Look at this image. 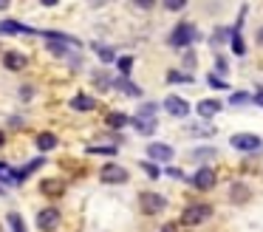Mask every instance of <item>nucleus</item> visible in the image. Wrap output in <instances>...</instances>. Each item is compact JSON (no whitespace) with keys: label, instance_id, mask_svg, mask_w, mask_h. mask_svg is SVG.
Listing matches in <instances>:
<instances>
[{"label":"nucleus","instance_id":"79ce46f5","mask_svg":"<svg viewBox=\"0 0 263 232\" xmlns=\"http://www.w3.org/2000/svg\"><path fill=\"white\" fill-rule=\"evenodd\" d=\"M6 145V133H3V130H0V147Z\"/></svg>","mask_w":263,"mask_h":232},{"label":"nucleus","instance_id":"37998d69","mask_svg":"<svg viewBox=\"0 0 263 232\" xmlns=\"http://www.w3.org/2000/svg\"><path fill=\"white\" fill-rule=\"evenodd\" d=\"M3 9H9V0H0V11Z\"/></svg>","mask_w":263,"mask_h":232},{"label":"nucleus","instance_id":"b1692460","mask_svg":"<svg viewBox=\"0 0 263 232\" xmlns=\"http://www.w3.org/2000/svg\"><path fill=\"white\" fill-rule=\"evenodd\" d=\"M167 82L170 85H190L193 82V74H187V71H167Z\"/></svg>","mask_w":263,"mask_h":232},{"label":"nucleus","instance_id":"4468645a","mask_svg":"<svg viewBox=\"0 0 263 232\" xmlns=\"http://www.w3.org/2000/svg\"><path fill=\"white\" fill-rule=\"evenodd\" d=\"M249 187L243 184V181H232V187H229V201L232 204H246L249 201Z\"/></svg>","mask_w":263,"mask_h":232},{"label":"nucleus","instance_id":"5701e85b","mask_svg":"<svg viewBox=\"0 0 263 232\" xmlns=\"http://www.w3.org/2000/svg\"><path fill=\"white\" fill-rule=\"evenodd\" d=\"M215 156H218L215 147H195V150L190 153V158H193V162H210V158H215Z\"/></svg>","mask_w":263,"mask_h":232},{"label":"nucleus","instance_id":"f3484780","mask_svg":"<svg viewBox=\"0 0 263 232\" xmlns=\"http://www.w3.org/2000/svg\"><path fill=\"white\" fill-rule=\"evenodd\" d=\"M114 88L122 91V94H127V96H142V88H139L136 82H130V79H125V77L114 79Z\"/></svg>","mask_w":263,"mask_h":232},{"label":"nucleus","instance_id":"6ab92c4d","mask_svg":"<svg viewBox=\"0 0 263 232\" xmlns=\"http://www.w3.org/2000/svg\"><path fill=\"white\" fill-rule=\"evenodd\" d=\"M34 145H37V150H43V153H46V150H54V147L60 145V139H57L54 133H48V130H46V133H37Z\"/></svg>","mask_w":263,"mask_h":232},{"label":"nucleus","instance_id":"7ed1b4c3","mask_svg":"<svg viewBox=\"0 0 263 232\" xmlns=\"http://www.w3.org/2000/svg\"><path fill=\"white\" fill-rule=\"evenodd\" d=\"M127 179H130V175H127V170L122 167V164L108 162V164L99 167V181H102V184H125Z\"/></svg>","mask_w":263,"mask_h":232},{"label":"nucleus","instance_id":"9b49d317","mask_svg":"<svg viewBox=\"0 0 263 232\" xmlns=\"http://www.w3.org/2000/svg\"><path fill=\"white\" fill-rule=\"evenodd\" d=\"M43 164H46V158H34V162H26L23 167H17V170L12 167V181H14V184H23V181L29 179L34 170H40Z\"/></svg>","mask_w":263,"mask_h":232},{"label":"nucleus","instance_id":"2eb2a0df","mask_svg":"<svg viewBox=\"0 0 263 232\" xmlns=\"http://www.w3.org/2000/svg\"><path fill=\"white\" fill-rule=\"evenodd\" d=\"M71 108H74L77 113H91L93 108H97V99L88 96V94H77L74 99H71Z\"/></svg>","mask_w":263,"mask_h":232},{"label":"nucleus","instance_id":"4c0bfd02","mask_svg":"<svg viewBox=\"0 0 263 232\" xmlns=\"http://www.w3.org/2000/svg\"><path fill=\"white\" fill-rule=\"evenodd\" d=\"M167 175H170V179L184 181V170H181V167H167Z\"/></svg>","mask_w":263,"mask_h":232},{"label":"nucleus","instance_id":"7c9ffc66","mask_svg":"<svg viewBox=\"0 0 263 232\" xmlns=\"http://www.w3.org/2000/svg\"><path fill=\"white\" fill-rule=\"evenodd\" d=\"M116 68H119V77L127 79V74L133 68V57H116Z\"/></svg>","mask_w":263,"mask_h":232},{"label":"nucleus","instance_id":"a18cd8bd","mask_svg":"<svg viewBox=\"0 0 263 232\" xmlns=\"http://www.w3.org/2000/svg\"><path fill=\"white\" fill-rule=\"evenodd\" d=\"M3 192H6V187H0V195H3Z\"/></svg>","mask_w":263,"mask_h":232},{"label":"nucleus","instance_id":"cd10ccee","mask_svg":"<svg viewBox=\"0 0 263 232\" xmlns=\"http://www.w3.org/2000/svg\"><path fill=\"white\" fill-rule=\"evenodd\" d=\"M229 105H232V108H243V105H252V96L246 94V91H235V94L229 96Z\"/></svg>","mask_w":263,"mask_h":232},{"label":"nucleus","instance_id":"0eeeda50","mask_svg":"<svg viewBox=\"0 0 263 232\" xmlns=\"http://www.w3.org/2000/svg\"><path fill=\"white\" fill-rule=\"evenodd\" d=\"M215 181H218V175H215L212 167H198L193 175H190V184H193L195 190H212Z\"/></svg>","mask_w":263,"mask_h":232},{"label":"nucleus","instance_id":"1a4fd4ad","mask_svg":"<svg viewBox=\"0 0 263 232\" xmlns=\"http://www.w3.org/2000/svg\"><path fill=\"white\" fill-rule=\"evenodd\" d=\"M57 224H60V209L57 207H43L40 212H37V229L51 232Z\"/></svg>","mask_w":263,"mask_h":232},{"label":"nucleus","instance_id":"ea45409f","mask_svg":"<svg viewBox=\"0 0 263 232\" xmlns=\"http://www.w3.org/2000/svg\"><path fill=\"white\" fill-rule=\"evenodd\" d=\"M252 102L263 108V88H257V91H255V96H252Z\"/></svg>","mask_w":263,"mask_h":232},{"label":"nucleus","instance_id":"a211bd4d","mask_svg":"<svg viewBox=\"0 0 263 232\" xmlns=\"http://www.w3.org/2000/svg\"><path fill=\"white\" fill-rule=\"evenodd\" d=\"M105 122H108V128L122 130V128H127V124H130V116H127V113H122V111H110L108 116H105Z\"/></svg>","mask_w":263,"mask_h":232},{"label":"nucleus","instance_id":"473e14b6","mask_svg":"<svg viewBox=\"0 0 263 232\" xmlns=\"http://www.w3.org/2000/svg\"><path fill=\"white\" fill-rule=\"evenodd\" d=\"M190 133H198V136H212L215 133V128L206 122H198V124H190Z\"/></svg>","mask_w":263,"mask_h":232},{"label":"nucleus","instance_id":"4be33fe9","mask_svg":"<svg viewBox=\"0 0 263 232\" xmlns=\"http://www.w3.org/2000/svg\"><path fill=\"white\" fill-rule=\"evenodd\" d=\"M93 54L99 57L102 62H116V51L110 45H102V43H93Z\"/></svg>","mask_w":263,"mask_h":232},{"label":"nucleus","instance_id":"72a5a7b5","mask_svg":"<svg viewBox=\"0 0 263 232\" xmlns=\"http://www.w3.org/2000/svg\"><path fill=\"white\" fill-rule=\"evenodd\" d=\"M206 82H210L212 88H218V91H229V82H227V79H221V77H215V74H210Z\"/></svg>","mask_w":263,"mask_h":232},{"label":"nucleus","instance_id":"20e7f679","mask_svg":"<svg viewBox=\"0 0 263 232\" xmlns=\"http://www.w3.org/2000/svg\"><path fill=\"white\" fill-rule=\"evenodd\" d=\"M139 204H142L144 215H159L167 209V198L161 195V192H142V195H139Z\"/></svg>","mask_w":263,"mask_h":232},{"label":"nucleus","instance_id":"ddd939ff","mask_svg":"<svg viewBox=\"0 0 263 232\" xmlns=\"http://www.w3.org/2000/svg\"><path fill=\"white\" fill-rule=\"evenodd\" d=\"M0 34H37V28L23 26L20 20H3L0 23Z\"/></svg>","mask_w":263,"mask_h":232},{"label":"nucleus","instance_id":"9d476101","mask_svg":"<svg viewBox=\"0 0 263 232\" xmlns=\"http://www.w3.org/2000/svg\"><path fill=\"white\" fill-rule=\"evenodd\" d=\"M221 111H223L221 99H201L198 105H195V113H198V119H204V122H210V119L218 116Z\"/></svg>","mask_w":263,"mask_h":232},{"label":"nucleus","instance_id":"f704fd0d","mask_svg":"<svg viewBox=\"0 0 263 232\" xmlns=\"http://www.w3.org/2000/svg\"><path fill=\"white\" fill-rule=\"evenodd\" d=\"M139 164H142V170H144V173L150 175V179H159V175H161L159 164H153V162H139Z\"/></svg>","mask_w":263,"mask_h":232},{"label":"nucleus","instance_id":"412c9836","mask_svg":"<svg viewBox=\"0 0 263 232\" xmlns=\"http://www.w3.org/2000/svg\"><path fill=\"white\" fill-rule=\"evenodd\" d=\"M229 45H232V51L238 57L246 54V43H243V37H240V28H232V34H229Z\"/></svg>","mask_w":263,"mask_h":232},{"label":"nucleus","instance_id":"bb28decb","mask_svg":"<svg viewBox=\"0 0 263 232\" xmlns=\"http://www.w3.org/2000/svg\"><path fill=\"white\" fill-rule=\"evenodd\" d=\"M6 224L12 226V232H26V221H23V215H20V212H9L6 215Z\"/></svg>","mask_w":263,"mask_h":232},{"label":"nucleus","instance_id":"e433bc0d","mask_svg":"<svg viewBox=\"0 0 263 232\" xmlns=\"http://www.w3.org/2000/svg\"><path fill=\"white\" fill-rule=\"evenodd\" d=\"M167 9H170V11H181L184 9V6H187V3H184V0H167Z\"/></svg>","mask_w":263,"mask_h":232},{"label":"nucleus","instance_id":"2f4dec72","mask_svg":"<svg viewBox=\"0 0 263 232\" xmlns=\"http://www.w3.org/2000/svg\"><path fill=\"white\" fill-rule=\"evenodd\" d=\"M227 74H229V60L218 54V57H215V77H221V79H223Z\"/></svg>","mask_w":263,"mask_h":232},{"label":"nucleus","instance_id":"c756f323","mask_svg":"<svg viewBox=\"0 0 263 232\" xmlns=\"http://www.w3.org/2000/svg\"><path fill=\"white\" fill-rule=\"evenodd\" d=\"M63 190H65V187L60 184V181H54V179H46V181H43V192H46V195H60Z\"/></svg>","mask_w":263,"mask_h":232},{"label":"nucleus","instance_id":"f8f14e48","mask_svg":"<svg viewBox=\"0 0 263 232\" xmlns=\"http://www.w3.org/2000/svg\"><path fill=\"white\" fill-rule=\"evenodd\" d=\"M3 65H6L9 71H23V68L29 65V57L20 54V51H6V54H3Z\"/></svg>","mask_w":263,"mask_h":232},{"label":"nucleus","instance_id":"39448f33","mask_svg":"<svg viewBox=\"0 0 263 232\" xmlns=\"http://www.w3.org/2000/svg\"><path fill=\"white\" fill-rule=\"evenodd\" d=\"M229 145H232L235 150H240V153H257L263 147V141H260L257 133H235L232 139H229Z\"/></svg>","mask_w":263,"mask_h":232},{"label":"nucleus","instance_id":"6e6552de","mask_svg":"<svg viewBox=\"0 0 263 232\" xmlns=\"http://www.w3.org/2000/svg\"><path fill=\"white\" fill-rule=\"evenodd\" d=\"M147 162L159 164V162H173V156H176V150H173L170 145H164V141H150L147 145Z\"/></svg>","mask_w":263,"mask_h":232},{"label":"nucleus","instance_id":"dca6fc26","mask_svg":"<svg viewBox=\"0 0 263 232\" xmlns=\"http://www.w3.org/2000/svg\"><path fill=\"white\" fill-rule=\"evenodd\" d=\"M130 124H133V128H136L142 136H153L156 128H159V122H156V119H139V116H133Z\"/></svg>","mask_w":263,"mask_h":232},{"label":"nucleus","instance_id":"c9c22d12","mask_svg":"<svg viewBox=\"0 0 263 232\" xmlns=\"http://www.w3.org/2000/svg\"><path fill=\"white\" fill-rule=\"evenodd\" d=\"M31 96H34V85H23V88H20V99L29 102Z\"/></svg>","mask_w":263,"mask_h":232},{"label":"nucleus","instance_id":"aec40b11","mask_svg":"<svg viewBox=\"0 0 263 232\" xmlns=\"http://www.w3.org/2000/svg\"><path fill=\"white\" fill-rule=\"evenodd\" d=\"M229 34H232V28H229V26H215V28H212V34H210V45H212V48L223 45L229 40Z\"/></svg>","mask_w":263,"mask_h":232},{"label":"nucleus","instance_id":"c03bdc74","mask_svg":"<svg viewBox=\"0 0 263 232\" xmlns=\"http://www.w3.org/2000/svg\"><path fill=\"white\" fill-rule=\"evenodd\" d=\"M161 232H176V226H173V224H167V229H161Z\"/></svg>","mask_w":263,"mask_h":232},{"label":"nucleus","instance_id":"a19ab883","mask_svg":"<svg viewBox=\"0 0 263 232\" xmlns=\"http://www.w3.org/2000/svg\"><path fill=\"white\" fill-rule=\"evenodd\" d=\"M255 40H257V45H260V48H263V26H260V28H257V34H255Z\"/></svg>","mask_w":263,"mask_h":232},{"label":"nucleus","instance_id":"393cba45","mask_svg":"<svg viewBox=\"0 0 263 232\" xmlns=\"http://www.w3.org/2000/svg\"><path fill=\"white\" fill-rule=\"evenodd\" d=\"M93 85H97L99 91H110V88H114V79H110L108 71H97V74H93Z\"/></svg>","mask_w":263,"mask_h":232},{"label":"nucleus","instance_id":"f03ea898","mask_svg":"<svg viewBox=\"0 0 263 232\" xmlns=\"http://www.w3.org/2000/svg\"><path fill=\"white\" fill-rule=\"evenodd\" d=\"M206 218H212V204H204V201L187 204L184 212H181V224L184 226H198V224H204Z\"/></svg>","mask_w":263,"mask_h":232},{"label":"nucleus","instance_id":"f257e3e1","mask_svg":"<svg viewBox=\"0 0 263 232\" xmlns=\"http://www.w3.org/2000/svg\"><path fill=\"white\" fill-rule=\"evenodd\" d=\"M195 40H198V28H195V23H190V20L176 23V26H173V31L167 34V45H170V48H176V51L190 48Z\"/></svg>","mask_w":263,"mask_h":232},{"label":"nucleus","instance_id":"423d86ee","mask_svg":"<svg viewBox=\"0 0 263 232\" xmlns=\"http://www.w3.org/2000/svg\"><path fill=\"white\" fill-rule=\"evenodd\" d=\"M161 105H164V111L170 113V116H176V119H187L190 116V102L184 99V96H178V94H170Z\"/></svg>","mask_w":263,"mask_h":232},{"label":"nucleus","instance_id":"58836bf2","mask_svg":"<svg viewBox=\"0 0 263 232\" xmlns=\"http://www.w3.org/2000/svg\"><path fill=\"white\" fill-rule=\"evenodd\" d=\"M193 65H195V54L187 51V54H184V68H193Z\"/></svg>","mask_w":263,"mask_h":232},{"label":"nucleus","instance_id":"c85d7f7f","mask_svg":"<svg viewBox=\"0 0 263 232\" xmlns=\"http://www.w3.org/2000/svg\"><path fill=\"white\" fill-rule=\"evenodd\" d=\"M116 150H119V147L116 145H93V147H88V153H91V156H116Z\"/></svg>","mask_w":263,"mask_h":232},{"label":"nucleus","instance_id":"a878e982","mask_svg":"<svg viewBox=\"0 0 263 232\" xmlns=\"http://www.w3.org/2000/svg\"><path fill=\"white\" fill-rule=\"evenodd\" d=\"M156 113H159V102H142V108L136 111L139 119H156Z\"/></svg>","mask_w":263,"mask_h":232}]
</instances>
